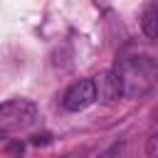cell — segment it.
Instances as JSON below:
<instances>
[{"instance_id":"5","label":"cell","mask_w":158,"mask_h":158,"mask_svg":"<svg viewBox=\"0 0 158 158\" xmlns=\"http://www.w3.org/2000/svg\"><path fill=\"white\" fill-rule=\"evenodd\" d=\"M141 27L151 40H158V0L148 2L141 12Z\"/></svg>"},{"instance_id":"2","label":"cell","mask_w":158,"mask_h":158,"mask_svg":"<svg viewBox=\"0 0 158 158\" xmlns=\"http://www.w3.org/2000/svg\"><path fill=\"white\" fill-rule=\"evenodd\" d=\"M35 118H37V106L27 99H10V101L0 104V121L5 126L25 128V126L35 123Z\"/></svg>"},{"instance_id":"6","label":"cell","mask_w":158,"mask_h":158,"mask_svg":"<svg viewBox=\"0 0 158 158\" xmlns=\"http://www.w3.org/2000/svg\"><path fill=\"white\" fill-rule=\"evenodd\" d=\"M146 153H148V158H158V133H153L146 141Z\"/></svg>"},{"instance_id":"4","label":"cell","mask_w":158,"mask_h":158,"mask_svg":"<svg viewBox=\"0 0 158 158\" xmlns=\"http://www.w3.org/2000/svg\"><path fill=\"white\" fill-rule=\"evenodd\" d=\"M94 86H96V99L101 104H116L123 96V84L114 69H106L99 77H94Z\"/></svg>"},{"instance_id":"3","label":"cell","mask_w":158,"mask_h":158,"mask_svg":"<svg viewBox=\"0 0 158 158\" xmlns=\"http://www.w3.org/2000/svg\"><path fill=\"white\" fill-rule=\"evenodd\" d=\"M94 101H96L94 79H79V81H74V84L67 89L64 99H62V104H64L67 111H81V109L91 106Z\"/></svg>"},{"instance_id":"1","label":"cell","mask_w":158,"mask_h":158,"mask_svg":"<svg viewBox=\"0 0 158 158\" xmlns=\"http://www.w3.org/2000/svg\"><path fill=\"white\" fill-rule=\"evenodd\" d=\"M114 72L118 74V79L123 84V96H131V99L143 96L153 86V81L158 77V67H156V62L151 57H128V59H121Z\"/></svg>"}]
</instances>
